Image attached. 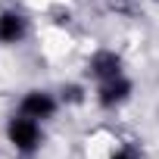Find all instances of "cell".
I'll return each mask as SVG.
<instances>
[{"label":"cell","instance_id":"obj_1","mask_svg":"<svg viewBox=\"0 0 159 159\" xmlns=\"http://www.w3.org/2000/svg\"><path fill=\"white\" fill-rule=\"evenodd\" d=\"M10 140L19 147V150H34L38 140H41V128L34 119L22 116V119H13L10 122Z\"/></svg>","mask_w":159,"mask_h":159},{"label":"cell","instance_id":"obj_2","mask_svg":"<svg viewBox=\"0 0 159 159\" xmlns=\"http://www.w3.org/2000/svg\"><path fill=\"white\" fill-rule=\"evenodd\" d=\"M53 109H56V103L44 91H31L25 97V103H22V116H28V119H50Z\"/></svg>","mask_w":159,"mask_h":159},{"label":"cell","instance_id":"obj_3","mask_svg":"<svg viewBox=\"0 0 159 159\" xmlns=\"http://www.w3.org/2000/svg\"><path fill=\"white\" fill-rule=\"evenodd\" d=\"M128 94H131V84L125 81L122 75H116V78H106V81H103V88H100V103H103V106H116V103L128 100Z\"/></svg>","mask_w":159,"mask_h":159},{"label":"cell","instance_id":"obj_4","mask_svg":"<svg viewBox=\"0 0 159 159\" xmlns=\"http://www.w3.org/2000/svg\"><path fill=\"white\" fill-rule=\"evenodd\" d=\"M91 69H94V75L100 78V81L122 75V62H119V56H116V53H97V56L91 59Z\"/></svg>","mask_w":159,"mask_h":159},{"label":"cell","instance_id":"obj_5","mask_svg":"<svg viewBox=\"0 0 159 159\" xmlns=\"http://www.w3.org/2000/svg\"><path fill=\"white\" fill-rule=\"evenodd\" d=\"M22 34H25V19L22 16H16V13H3L0 16V41L16 44Z\"/></svg>","mask_w":159,"mask_h":159},{"label":"cell","instance_id":"obj_6","mask_svg":"<svg viewBox=\"0 0 159 159\" xmlns=\"http://www.w3.org/2000/svg\"><path fill=\"white\" fill-rule=\"evenodd\" d=\"M112 159H140V156H137V150H134V147H122V150H116V153H112Z\"/></svg>","mask_w":159,"mask_h":159}]
</instances>
